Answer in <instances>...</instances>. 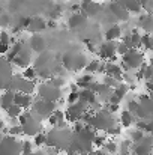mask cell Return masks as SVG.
Listing matches in <instances>:
<instances>
[{"instance_id": "cell-1", "label": "cell", "mask_w": 153, "mask_h": 155, "mask_svg": "<svg viewBox=\"0 0 153 155\" xmlns=\"http://www.w3.org/2000/svg\"><path fill=\"white\" fill-rule=\"evenodd\" d=\"M96 131L90 125H84L83 128L72 131L69 148L66 149L68 155H87L93 149V137Z\"/></svg>"}, {"instance_id": "cell-2", "label": "cell", "mask_w": 153, "mask_h": 155, "mask_svg": "<svg viewBox=\"0 0 153 155\" xmlns=\"http://www.w3.org/2000/svg\"><path fill=\"white\" fill-rule=\"evenodd\" d=\"M71 137H72V130H69L68 127L66 128L53 127L48 133H45V145L56 148L59 151H66L69 148Z\"/></svg>"}, {"instance_id": "cell-3", "label": "cell", "mask_w": 153, "mask_h": 155, "mask_svg": "<svg viewBox=\"0 0 153 155\" xmlns=\"http://www.w3.org/2000/svg\"><path fill=\"white\" fill-rule=\"evenodd\" d=\"M114 124H117L116 117L113 116L111 111H108L105 107H101L99 110L93 111L89 125L95 130V131H107L110 127H113Z\"/></svg>"}, {"instance_id": "cell-4", "label": "cell", "mask_w": 153, "mask_h": 155, "mask_svg": "<svg viewBox=\"0 0 153 155\" xmlns=\"http://www.w3.org/2000/svg\"><path fill=\"white\" fill-rule=\"evenodd\" d=\"M54 110H56V103L45 101V100L39 98V100H36L35 103H32L29 111H30V114H32L35 119L44 122L45 119H48V116H50Z\"/></svg>"}, {"instance_id": "cell-5", "label": "cell", "mask_w": 153, "mask_h": 155, "mask_svg": "<svg viewBox=\"0 0 153 155\" xmlns=\"http://www.w3.org/2000/svg\"><path fill=\"white\" fill-rule=\"evenodd\" d=\"M62 65L68 69V71H80L84 69L86 63H87V57L83 53H74L68 51L62 56Z\"/></svg>"}, {"instance_id": "cell-6", "label": "cell", "mask_w": 153, "mask_h": 155, "mask_svg": "<svg viewBox=\"0 0 153 155\" xmlns=\"http://www.w3.org/2000/svg\"><path fill=\"white\" fill-rule=\"evenodd\" d=\"M141 63H144V54L138 48H129L122 56V66H123L122 69L123 71L137 69L141 66Z\"/></svg>"}, {"instance_id": "cell-7", "label": "cell", "mask_w": 153, "mask_h": 155, "mask_svg": "<svg viewBox=\"0 0 153 155\" xmlns=\"http://www.w3.org/2000/svg\"><path fill=\"white\" fill-rule=\"evenodd\" d=\"M21 146H23V140L5 134L0 142V155H21Z\"/></svg>"}, {"instance_id": "cell-8", "label": "cell", "mask_w": 153, "mask_h": 155, "mask_svg": "<svg viewBox=\"0 0 153 155\" xmlns=\"http://www.w3.org/2000/svg\"><path fill=\"white\" fill-rule=\"evenodd\" d=\"M87 110H89V104L78 98L75 103L68 104L66 111H63V113H65V120H66L68 124H74L75 120H80L81 114H83L84 111H87Z\"/></svg>"}, {"instance_id": "cell-9", "label": "cell", "mask_w": 153, "mask_h": 155, "mask_svg": "<svg viewBox=\"0 0 153 155\" xmlns=\"http://www.w3.org/2000/svg\"><path fill=\"white\" fill-rule=\"evenodd\" d=\"M8 89H11L14 92H21V94L32 95V92L35 89V80H27L21 75H12Z\"/></svg>"}, {"instance_id": "cell-10", "label": "cell", "mask_w": 153, "mask_h": 155, "mask_svg": "<svg viewBox=\"0 0 153 155\" xmlns=\"http://www.w3.org/2000/svg\"><path fill=\"white\" fill-rule=\"evenodd\" d=\"M138 107L135 110V116H138V119H146V120H150L153 114V104H152V98L149 95H140L138 97Z\"/></svg>"}, {"instance_id": "cell-11", "label": "cell", "mask_w": 153, "mask_h": 155, "mask_svg": "<svg viewBox=\"0 0 153 155\" xmlns=\"http://www.w3.org/2000/svg\"><path fill=\"white\" fill-rule=\"evenodd\" d=\"M38 95H39V98H42L45 101L57 103L62 98V91H60V87H56L50 83H41L38 86Z\"/></svg>"}, {"instance_id": "cell-12", "label": "cell", "mask_w": 153, "mask_h": 155, "mask_svg": "<svg viewBox=\"0 0 153 155\" xmlns=\"http://www.w3.org/2000/svg\"><path fill=\"white\" fill-rule=\"evenodd\" d=\"M132 146V154L134 155H152L153 139L152 134H144L141 140L135 142Z\"/></svg>"}, {"instance_id": "cell-13", "label": "cell", "mask_w": 153, "mask_h": 155, "mask_svg": "<svg viewBox=\"0 0 153 155\" xmlns=\"http://www.w3.org/2000/svg\"><path fill=\"white\" fill-rule=\"evenodd\" d=\"M21 130H23V136L33 137L35 134H38V133L42 131V122L38 120V119H35V117L30 114V111H29L27 119L21 124Z\"/></svg>"}, {"instance_id": "cell-14", "label": "cell", "mask_w": 153, "mask_h": 155, "mask_svg": "<svg viewBox=\"0 0 153 155\" xmlns=\"http://www.w3.org/2000/svg\"><path fill=\"white\" fill-rule=\"evenodd\" d=\"M12 78V68L8 59L0 57V91H6L9 87V81Z\"/></svg>"}, {"instance_id": "cell-15", "label": "cell", "mask_w": 153, "mask_h": 155, "mask_svg": "<svg viewBox=\"0 0 153 155\" xmlns=\"http://www.w3.org/2000/svg\"><path fill=\"white\" fill-rule=\"evenodd\" d=\"M116 48H117V41H105L104 44H101L99 47V56L104 60H110V62H114L116 60Z\"/></svg>"}, {"instance_id": "cell-16", "label": "cell", "mask_w": 153, "mask_h": 155, "mask_svg": "<svg viewBox=\"0 0 153 155\" xmlns=\"http://www.w3.org/2000/svg\"><path fill=\"white\" fill-rule=\"evenodd\" d=\"M110 14L119 21H128L129 20V11L126 9V8H123L120 3H117V2H113L111 5H110Z\"/></svg>"}, {"instance_id": "cell-17", "label": "cell", "mask_w": 153, "mask_h": 155, "mask_svg": "<svg viewBox=\"0 0 153 155\" xmlns=\"http://www.w3.org/2000/svg\"><path fill=\"white\" fill-rule=\"evenodd\" d=\"M80 8H81L84 17H95L101 12V5L93 2V0H83Z\"/></svg>"}, {"instance_id": "cell-18", "label": "cell", "mask_w": 153, "mask_h": 155, "mask_svg": "<svg viewBox=\"0 0 153 155\" xmlns=\"http://www.w3.org/2000/svg\"><path fill=\"white\" fill-rule=\"evenodd\" d=\"M12 62L15 65H18V66H23V68L29 66L30 65V53H29V50H26L24 45H21V48L18 50V53L12 57Z\"/></svg>"}, {"instance_id": "cell-19", "label": "cell", "mask_w": 153, "mask_h": 155, "mask_svg": "<svg viewBox=\"0 0 153 155\" xmlns=\"http://www.w3.org/2000/svg\"><path fill=\"white\" fill-rule=\"evenodd\" d=\"M32 103H33L32 95H29V94H21V92H15L14 104H17L21 110H27V108H30Z\"/></svg>"}, {"instance_id": "cell-20", "label": "cell", "mask_w": 153, "mask_h": 155, "mask_svg": "<svg viewBox=\"0 0 153 155\" xmlns=\"http://www.w3.org/2000/svg\"><path fill=\"white\" fill-rule=\"evenodd\" d=\"M104 74L111 75V77L117 78L119 81H122V74H123V69H122L117 63H114V62H107V63H104Z\"/></svg>"}, {"instance_id": "cell-21", "label": "cell", "mask_w": 153, "mask_h": 155, "mask_svg": "<svg viewBox=\"0 0 153 155\" xmlns=\"http://www.w3.org/2000/svg\"><path fill=\"white\" fill-rule=\"evenodd\" d=\"M30 48L36 53H42L47 50V41L45 38H42L38 33H33V36L30 38Z\"/></svg>"}, {"instance_id": "cell-22", "label": "cell", "mask_w": 153, "mask_h": 155, "mask_svg": "<svg viewBox=\"0 0 153 155\" xmlns=\"http://www.w3.org/2000/svg\"><path fill=\"white\" fill-rule=\"evenodd\" d=\"M47 23L42 20V18H29L27 24H26V29L29 32H33V33H38L39 30L45 29Z\"/></svg>"}, {"instance_id": "cell-23", "label": "cell", "mask_w": 153, "mask_h": 155, "mask_svg": "<svg viewBox=\"0 0 153 155\" xmlns=\"http://www.w3.org/2000/svg\"><path fill=\"white\" fill-rule=\"evenodd\" d=\"M86 20H87V17H84V15H81V12L78 14H74L71 18H69V27L72 29V30H78V29H81L84 24H86Z\"/></svg>"}, {"instance_id": "cell-24", "label": "cell", "mask_w": 153, "mask_h": 155, "mask_svg": "<svg viewBox=\"0 0 153 155\" xmlns=\"http://www.w3.org/2000/svg\"><path fill=\"white\" fill-rule=\"evenodd\" d=\"M78 98H80V100H83V101H86V103L89 104V107H90V105H93V104L98 101V98H96L95 92H93V91H90V89H81V91H78Z\"/></svg>"}, {"instance_id": "cell-25", "label": "cell", "mask_w": 153, "mask_h": 155, "mask_svg": "<svg viewBox=\"0 0 153 155\" xmlns=\"http://www.w3.org/2000/svg\"><path fill=\"white\" fill-rule=\"evenodd\" d=\"M140 27L146 32V33H152V29H153V17L152 14H144L140 17V21H138Z\"/></svg>"}, {"instance_id": "cell-26", "label": "cell", "mask_w": 153, "mask_h": 155, "mask_svg": "<svg viewBox=\"0 0 153 155\" xmlns=\"http://www.w3.org/2000/svg\"><path fill=\"white\" fill-rule=\"evenodd\" d=\"M14 97H15V92L11 91V89H6L3 92V95L0 97V107L3 110H6L11 104H14Z\"/></svg>"}, {"instance_id": "cell-27", "label": "cell", "mask_w": 153, "mask_h": 155, "mask_svg": "<svg viewBox=\"0 0 153 155\" xmlns=\"http://www.w3.org/2000/svg\"><path fill=\"white\" fill-rule=\"evenodd\" d=\"M119 38H122V27L117 24L111 26L105 32V41H117Z\"/></svg>"}, {"instance_id": "cell-28", "label": "cell", "mask_w": 153, "mask_h": 155, "mask_svg": "<svg viewBox=\"0 0 153 155\" xmlns=\"http://www.w3.org/2000/svg\"><path fill=\"white\" fill-rule=\"evenodd\" d=\"M117 3H120L123 8H126L129 12H140L141 6H140V2L138 0H114Z\"/></svg>"}, {"instance_id": "cell-29", "label": "cell", "mask_w": 153, "mask_h": 155, "mask_svg": "<svg viewBox=\"0 0 153 155\" xmlns=\"http://www.w3.org/2000/svg\"><path fill=\"white\" fill-rule=\"evenodd\" d=\"M135 127L138 128V130H141L144 134H152L153 131V120H146V119H138L137 120V124H135Z\"/></svg>"}, {"instance_id": "cell-30", "label": "cell", "mask_w": 153, "mask_h": 155, "mask_svg": "<svg viewBox=\"0 0 153 155\" xmlns=\"http://www.w3.org/2000/svg\"><path fill=\"white\" fill-rule=\"evenodd\" d=\"M48 124H50L51 127H54V125H57L59 122H62V120H65V113L62 111V110H54L53 113H51L50 116H48Z\"/></svg>"}, {"instance_id": "cell-31", "label": "cell", "mask_w": 153, "mask_h": 155, "mask_svg": "<svg viewBox=\"0 0 153 155\" xmlns=\"http://www.w3.org/2000/svg\"><path fill=\"white\" fill-rule=\"evenodd\" d=\"M93 83V74H86V75H81L78 80H77V86L81 87V89H89V86Z\"/></svg>"}, {"instance_id": "cell-32", "label": "cell", "mask_w": 153, "mask_h": 155, "mask_svg": "<svg viewBox=\"0 0 153 155\" xmlns=\"http://www.w3.org/2000/svg\"><path fill=\"white\" fill-rule=\"evenodd\" d=\"M120 122H122V125L125 128H129L134 124V114L129 110H123L122 114H120Z\"/></svg>"}, {"instance_id": "cell-33", "label": "cell", "mask_w": 153, "mask_h": 155, "mask_svg": "<svg viewBox=\"0 0 153 155\" xmlns=\"http://www.w3.org/2000/svg\"><path fill=\"white\" fill-rule=\"evenodd\" d=\"M141 47H143L146 51H150V50H153L152 33H144V35H141Z\"/></svg>"}, {"instance_id": "cell-34", "label": "cell", "mask_w": 153, "mask_h": 155, "mask_svg": "<svg viewBox=\"0 0 153 155\" xmlns=\"http://www.w3.org/2000/svg\"><path fill=\"white\" fill-rule=\"evenodd\" d=\"M99 66H101V62L99 60H92V62H87L84 69L87 74H96L99 71Z\"/></svg>"}, {"instance_id": "cell-35", "label": "cell", "mask_w": 153, "mask_h": 155, "mask_svg": "<svg viewBox=\"0 0 153 155\" xmlns=\"http://www.w3.org/2000/svg\"><path fill=\"white\" fill-rule=\"evenodd\" d=\"M5 111H6V114L9 116V119H17V117H18V114L21 113V108H20L17 104H11Z\"/></svg>"}, {"instance_id": "cell-36", "label": "cell", "mask_w": 153, "mask_h": 155, "mask_svg": "<svg viewBox=\"0 0 153 155\" xmlns=\"http://www.w3.org/2000/svg\"><path fill=\"white\" fill-rule=\"evenodd\" d=\"M102 148L105 149V152H107V154H111V155H114L117 151H119L117 143H114L113 140H107V142H105V145H104Z\"/></svg>"}, {"instance_id": "cell-37", "label": "cell", "mask_w": 153, "mask_h": 155, "mask_svg": "<svg viewBox=\"0 0 153 155\" xmlns=\"http://www.w3.org/2000/svg\"><path fill=\"white\" fill-rule=\"evenodd\" d=\"M48 83L53 84V86H56V87H62L66 81H65V78H63L62 75H59V74L56 75V74H54V75H51L50 77V81H48Z\"/></svg>"}, {"instance_id": "cell-38", "label": "cell", "mask_w": 153, "mask_h": 155, "mask_svg": "<svg viewBox=\"0 0 153 155\" xmlns=\"http://www.w3.org/2000/svg\"><path fill=\"white\" fill-rule=\"evenodd\" d=\"M9 136H14V137H21L23 136V130H21V125H12L11 128H8V133Z\"/></svg>"}, {"instance_id": "cell-39", "label": "cell", "mask_w": 153, "mask_h": 155, "mask_svg": "<svg viewBox=\"0 0 153 155\" xmlns=\"http://www.w3.org/2000/svg\"><path fill=\"white\" fill-rule=\"evenodd\" d=\"M105 142H107V136L105 134H95V137H93V146L102 148L105 145Z\"/></svg>"}, {"instance_id": "cell-40", "label": "cell", "mask_w": 153, "mask_h": 155, "mask_svg": "<svg viewBox=\"0 0 153 155\" xmlns=\"http://www.w3.org/2000/svg\"><path fill=\"white\" fill-rule=\"evenodd\" d=\"M23 77L27 78V80H35L38 75H36V69L33 66H26V71L23 72Z\"/></svg>"}, {"instance_id": "cell-41", "label": "cell", "mask_w": 153, "mask_h": 155, "mask_svg": "<svg viewBox=\"0 0 153 155\" xmlns=\"http://www.w3.org/2000/svg\"><path fill=\"white\" fill-rule=\"evenodd\" d=\"M33 145L35 146H44L45 145V133H38L33 136Z\"/></svg>"}, {"instance_id": "cell-42", "label": "cell", "mask_w": 153, "mask_h": 155, "mask_svg": "<svg viewBox=\"0 0 153 155\" xmlns=\"http://www.w3.org/2000/svg\"><path fill=\"white\" fill-rule=\"evenodd\" d=\"M102 83L114 89V87H116V86H117L120 81H119L117 78H114V77H111V75H107V74H105V75H104V81H102Z\"/></svg>"}, {"instance_id": "cell-43", "label": "cell", "mask_w": 153, "mask_h": 155, "mask_svg": "<svg viewBox=\"0 0 153 155\" xmlns=\"http://www.w3.org/2000/svg\"><path fill=\"white\" fill-rule=\"evenodd\" d=\"M32 151H33V142L24 140V142H23V146H21V154L23 155H29Z\"/></svg>"}, {"instance_id": "cell-44", "label": "cell", "mask_w": 153, "mask_h": 155, "mask_svg": "<svg viewBox=\"0 0 153 155\" xmlns=\"http://www.w3.org/2000/svg\"><path fill=\"white\" fill-rule=\"evenodd\" d=\"M143 136H144V133H143L141 130L135 128V130H134V131L131 133V142H132V143H135V142L141 140V139H143Z\"/></svg>"}, {"instance_id": "cell-45", "label": "cell", "mask_w": 153, "mask_h": 155, "mask_svg": "<svg viewBox=\"0 0 153 155\" xmlns=\"http://www.w3.org/2000/svg\"><path fill=\"white\" fill-rule=\"evenodd\" d=\"M108 136H119L120 133H122V128H120V125L119 124H114L113 127H110L107 131H105Z\"/></svg>"}, {"instance_id": "cell-46", "label": "cell", "mask_w": 153, "mask_h": 155, "mask_svg": "<svg viewBox=\"0 0 153 155\" xmlns=\"http://www.w3.org/2000/svg\"><path fill=\"white\" fill-rule=\"evenodd\" d=\"M140 6L146 9L147 14H152V8H153V0H138Z\"/></svg>"}, {"instance_id": "cell-47", "label": "cell", "mask_w": 153, "mask_h": 155, "mask_svg": "<svg viewBox=\"0 0 153 155\" xmlns=\"http://www.w3.org/2000/svg\"><path fill=\"white\" fill-rule=\"evenodd\" d=\"M128 50H129V48H128V47H126L123 42H117V48H116V53H117V54L123 56V54L128 51Z\"/></svg>"}, {"instance_id": "cell-48", "label": "cell", "mask_w": 153, "mask_h": 155, "mask_svg": "<svg viewBox=\"0 0 153 155\" xmlns=\"http://www.w3.org/2000/svg\"><path fill=\"white\" fill-rule=\"evenodd\" d=\"M152 71L153 68L150 65H146V69H144V77H143V80H152Z\"/></svg>"}, {"instance_id": "cell-49", "label": "cell", "mask_w": 153, "mask_h": 155, "mask_svg": "<svg viewBox=\"0 0 153 155\" xmlns=\"http://www.w3.org/2000/svg\"><path fill=\"white\" fill-rule=\"evenodd\" d=\"M137 107H138V103H137L135 100H131V101L128 103V108H126V110H129V111L134 114V113H135V110H137Z\"/></svg>"}, {"instance_id": "cell-50", "label": "cell", "mask_w": 153, "mask_h": 155, "mask_svg": "<svg viewBox=\"0 0 153 155\" xmlns=\"http://www.w3.org/2000/svg\"><path fill=\"white\" fill-rule=\"evenodd\" d=\"M77 100H78V92H69V95H68V98H66L68 104L75 103Z\"/></svg>"}, {"instance_id": "cell-51", "label": "cell", "mask_w": 153, "mask_h": 155, "mask_svg": "<svg viewBox=\"0 0 153 155\" xmlns=\"http://www.w3.org/2000/svg\"><path fill=\"white\" fill-rule=\"evenodd\" d=\"M105 108L108 110V111H111V113H114V111H117L119 108H120V104H108V105H105Z\"/></svg>"}, {"instance_id": "cell-52", "label": "cell", "mask_w": 153, "mask_h": 155, "mask_svg": "<svg viewBox=\"0 0 153 155\" xmlns=\"http://www.w3.org/2000/svg\"><path fill=\"white\" fill-rule=\"evenodd\" d=\"M9 47L11 44H0V54H6L9 51Z\"/></svg>"}, {"instance_id": "cell-53", "label": "cell", "mask_w": 153, "mask_h": 155, "mask_svg": "<svg viewBox=\"0 0 153 155\" xmlns=\"http://www.w3.org/2000/svg\"><path fill=\"white\" fill-rule=\"evenodd\" d=\"M86 44H87V48H89V51H90V53H95V51H96V48H95V44H93L92 41H86Z\"/></svg>"}, {"instance_id": "cell-54", "label": "cell", "mask_w": 153, "mask_h": 155, "mask_svg": "<svg viewBox=\"0 0 153 155\" xmlns=\"http://www.w3.org/2000/svg\"><path fill=\"white\" fill-rule=\"evenodd\" d=\"M87 155H108V154H107V152H104V151H101V149H98V151H93V149H92Z\"/></svg>"}, {"instance_id": "cell-55", "label": "cell", "mask_w": 153, "mask_h": 155, "mask_svg": "<svg viewBox=\"0 0 153 155\" xmlns=\"http://www.w3.org/2000/svg\"><path fill=\"white\" fill-rule=\"evenodd\" d=\"M29 155H48L47 151H42V149H38V151H32Z\"/></svg>"}, {"instance_id": "cell-56", "label": "cell", "mask_w": 153, "mask_h": 155, "mask_svg": "<svg viewBox=\"0 0 153 155\" xmlns=\"http://www.w3.org/2000/svg\"><path fill=\"white\" fill-rule=\"evenodd\" d=\"M71 91H72V92H78V86H77V84H72V86H71Z\"/></svg>"}, {"instance_id": "cell-57", "label": "cell", "mask_w": 153, "mask_h": 155, "mask_svg": "<svg viewBox=\"0 0 153 155\" xmlns=\"http://www.w3.org/2000/svg\"><path fill=\"white\" fill-rule=\"evenodd\" d=\"M3 128H5V124H3V120H2V119H0V131H2V130H3Z\"/></svg>"}, {"instance_id": "cell-58", "label": "cell", "mask_w": 153, "mask_h": 155, "mask_svg": "<svg viewBox=\"0 0 153 155\" xmlns=\"http://www.w3.org/2000/svg\"><path fill=\"white\" fill-rule=\"evenodd\" d=\"M102 2H104V0H102Z\"/></svg>"}]
</instances>
